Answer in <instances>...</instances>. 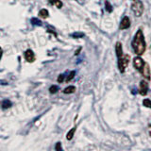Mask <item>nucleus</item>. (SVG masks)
<instances>
[{
  "label": "nucleus",
  "instance_id": "f257e3e1",
  "mask_svg": "<svg viewBox=\"0 0 151 151\" xmlns=\"http://www.w3.org/2000/svg\"><path fill=\"white\" fill-rule=\"evenodd\" d=\"M132 49H133L134 53L137 56H142L146 50V42L145 40V35L143 33V30L139 29L135 33L133 37V40L131 42Z\"/></svg>",
  "mask_w": 151,
  "mask_h": 151
},
{
  "label": "nucleus",
  "instance_id": "f03ea898",
  "mask_svg": "<svg viewBox=\"0 0 151 151\" xmlns=\"http://www.w3.org/2000/svg\"><path fill=\"white\" fill-rule=\"evenodd\" d=\"M131 11L136 17H141L144 13V4L141 0H131Z\"/></svg>",
  "mask_w": 151,
  "mask_h": 151
},
{
  "label": "nucleus",
  "instance_id": "7ed1b4c3",
  "mask_svg": "<svg viewBox=\"0 0 151 151\" xmlns=\"http://www.w3.org/2000/svg\"><path fill=\"white\" fill-rule=\"evenodd\" d=\"M130 56L129 54L123 55L121 58L118 59V68H119L120 73H125L127 65L129 63Z\"/></svg>",
  "mask_w": 151,
  "mask_h": 151
},
{
  "label": "nucleus",
  "instance_id": "20e7f679",
  "mask_svg": "<svg viewBox=\"0 0 151 151\" xmlns=\"http://www.w3.org/2000/svg\"><path fill=\"white\" fill-rule=\"evenodd\" d=\"M148 80H146V79H144V80H142V81L140 82V85H139V93L141 96H146L147 94V92H148Z\"/></svg>",
  "mask_w": 151,
  "mask_h": 151
},
{
  "label": "nucleus",
  "instance_id": "39448f33",
  "mask_svg": "<svg viewBox=\"0 0 151 151\" xmlns=\"http://www.w3.org/2000/svg\"><path fill=\"white\" fill-rule=\"evenodd\" d=\"M140 73L143 75V77H144V78L145 79H146V80H150V78H151V71H150V67H149V64L148 63H145V65H144V67L142 68V70L140 71Z\"/></svg>",
  "mask_w": 151,
  "mask_h": 151
},
{
  "label": "nucleus",
  "instance_id": "423d86ee",
  "mask_svg": "<svg viewBox=\"0 0 151 151\" xmlns=\"http://www.w3.org/2000/svg\"><path fill=\"white\" fill-rule=\"evenodd\" d=\"M145 63L144 61V60L141 58V56H137L133 59V66H134V68L136 70L139 71V72L142 70V68L144 67Z\"/></svg>",
  "mask_w": 151,
  "mask_h": 151
},
{
  "label": "nucleus",
  "instance_id": "0eeeda50",
  "mask_svg": "<svg viewBox=\"0 0 151 151\" xmlns=\"http://www.w3.org/2000/svg\"><path fill=\"white\" fill-rule=\"evenodd\" d=\"M130 27V19L129 16H124L123 19L120 22V25H119V29L120 30H124L129 28Z\"/></svg>",
  "mask_w": 151,
  "mask_h": 151
},
{
  "label": "nucleus",
  "instance_id": "6e6552de",
  "mask_svg": "<svg viewBox=\"0 0 151 151\" xmlns=\"http://www.w3.org/2000/svg\"><path fill=\"white\" fill-rule=\"evenodd\" d=\"M24 56H25V59H26V60L27 61V63H33V61H34L35 59H36L34 52H33L31 49H27V50H26V51H25V54H24Z\"/></svg>",
  "mask_w": 151,
  "mask_h": 151
},
{
  "label": "nucleus",
  "instance_id": "1a4fd4ad",
  "mask_svg": "<svg viewBox=\"0 0 151 151\" xmlns=\"http://www.w3.org/2000/svg\"><path fill=\"white\" fill-rule=\"evenodd\" d=\"M115 52H116V56L118 59L121 58V57L124 55L123 54V46L120 42H117L115 44Z\"/></svg>",
  "mask_w": 151,
  "mask_h": 151
},
{
  "label": "nucleus",
  "instance_id": "9d476101",
  "mask_svg": "<svg viewBox=\"0 0 151 151\" xmlns=\"http://www.w3.org/2000/svg\"><path fill=\"white\" fill-rule=\"evenodd\" d=\"M49 16V12H48V9H42L41 11L39 12V17L42 18V19H46V18H48Z\"/></svg>",
  "mask_w": 151,
  "mask_h": 151
},
{
  "label": "nucleus",
  "instance_id": "9b49d317",
  "mask_svg": "<svg viewBox=\"0 0 151 151\" xmlns=\"http://www.w3.org/2000/svg\"><path fill=\"white\" fill-rule=\"evenodd\" d=\"M76 130H77V127H74L73 129H71L67 132V134H66V139H67L68 141L72 140V139H73V137H74V134H75Z\"/></svg>",
  "mask_w": 151,
  "mask_h": 151
},
{
  "label": "nucleus",
  "instance_id": "f8f14e48",
  "mask_svg": "<svg viewBox=\"0 0 151 151\" xmlns=\"http://www.w3.org/2000/svg\"><path fill=\"white\" fill-rule=\"evenodd\" d=\"M12 106V103L11 100H9V99H5V100L2 101V109L3 110H6V109H9Z\"/></svg>",
  "mask_w": 151,
  "mask_h": 151
},
{
  "label": "nucleus",
  "instance_id": "ddd939ff",
  "mask_svg": "<svg viewBox=\"0 0 151 151\" xmlns=\"http://www.w3.org/2000/svg\"><path fill=\"white\" fill-rule=\"evenodd\" d=\"M49 4L50 5H55V6L58 9H61L63 6V2H61L60 0H49Z\"/></svg>",
  "mask_w": 151,
  "mask_h": 151
},
{
  "label": "nucleus",
  "instance_id": "4468645a",
  "mask_svg": "<svg viewBox=\"0 0 151 151\" xmlns=\"http://www.w3.org/2000/svg\"><path fill=\"white\" fill-rule=\"evenodd\" d=\"M63 93H66V94H69V93H74L76 92V87L73 86V85H71V86H68V87H66L64 90H63Z\"/></svg>",
  "mask_w": 151,
  "mask_h": 151
},
{
  "label": "nucleus",
  "instance_id": "2eb2a0df",
  "mask_svg": "<svg viewBox=\"0 0 151 151\" xmlns=\"http://www.w3.org/2000/svg\"><path fill=\"white\" fill-rule=\"evenodd\" d=\"M30 23L32 24L33 26H39V27H41V26H42V21L41 20H39L38 18H31V20H30Z\"/></svg>",
  "mask_w": 151,
  "mask_h": 151
},
{
  "label": "nucleus",
  "instance_id": "dca6fc26",
  "mask_svg": "<svg viewBox=\"0 0 151 151\" xmlns=\"http://www.w3.org/2000/svg\"><path fill=\"white\" fill-rule=\"evenodd\" d=\"M105 9H106V12H110V13L113 11V8L111 6V4L110 3V1H108V0L105 1Z\"/></svg>",
  "mask_w": 151,
  "mask_h": 151
},
{
  "label": "nucleus",
  "instance_id": "f3484780",
  "mask_svg": "<svg viewBox=\"0 0 151 151\" xmlns=\"http://www.w3.org/2000/svg\"><path fill=\"white\" fill-rule=\"evenodd\" d=\"M75 76H76V71H71L70 74L68 75V77L66 78L65 81H66V82H69V81H71V80H72V79L75 78Z\"/></svg>",
  "mask_w": 151,
  "mask_h": 151
},
{
  "label": "nucleus",
  "instance_id": "a211bd4d",
  "mask_svg": "<svg viewBox=\"0 0 151 151\" xmlns=\"http://www.w3.org/2000/svg\"><path fill=\"white\" fill-rule=\"evenodd\" d=\"M60 90L59 86H57V85H52V86L49 88V93H56Z\"/></svg>",
  "mask_w": 151,
  "mask_h": 151
},
{
  "label": "nucleus",
  "instance_id": "6ab92c4d",
  "mask_svg": "<svg viewBox=\"0 0 151 151\" xmlns=\"http://www.w3.org/2000/svg\"><path fill=\"white\" fill-rule=\"evenodd\" d=\"M71 36H72L73 38H76V39H78V38H83L85 36V34L82 32H75Z\"/></svg>",
  "mask_w": 151,
  "mask_h": 151
},
{
  "label": "nucleus",
  "instance_id": "aec40b11",
  "mask_svg": "<svg viewBox=\"0 0 151 151\" xmlns=\"http://www.w3.org/2000/svg\"><path fill=\"white\" fill-rule=\"evenodd\" d=\"M143 105L145 107H146V108L151 109V100H150V99H148V98L144 99V100H143Z\"/></svg>",
  "mask_w": 151,
  "mask_h": 151
},
{
  "label": "nucleus",
  "instance_id": "412c9836",
  "mask_svg": "<svg viewBox=\"0 0 151 151\" xmlns=\"http://www.w3.org/2000/svg\"><path fill=\"white\" fill-rule=\"evenodd\" d=\"M64 78H65V76H64V74H60L59 77H58V82L59 83H61V82H63V80H64Z\"/></svg>",
  "mask_w": 151,
  "mask_h": 151
},
{
  "label": "nucleus",
  "instance_id": "4be33fe9",
  "mask_svg": "<svg viewBox=\"0 0 151 151\" xmlns=\"http://www.w3.org/2000/svg\"><path fill=\"white\" fill-rule=\"evenodd\" d=\"M63 149V147H61V143L60 142H58V143L56 144V146H55V150H61Z\"/></svg>",
  "mask_w": 151,
  "mask_h": 151
},
{
  "label": "nucleus",
  "instance_id": "5701e85b",
  "mask_svg": "<svg viewBox=\"0 0 151 151\" xmlns=\"http://www.w3.org/2000/svg\"><path fill=\"white\" fill-rule=\"evenodd\" d=\"M80 51H81V47H79V48H78L77 51H76V52H75V55H78Z\"/></svg>",
  "mask_w": 151,
  "mask_h": 151
},
{
  "label": "nucleus",
  "instance_id": "b1692460",
  "mask_svg": "<svg viewBox=\"0 0 151 151\" xmlns=\"http://www.w3.org/2000/svg\"><path fill=\"white\" fill-rule=\"evenodd\" d=\"M149 136L151 137V131H149Z\"/></svg>",
  "mask_w": 151,
  "mask_h": 151
},
{
  "label": "nucleus",
  "instance_id": "393cba45",
  "mask_svg": "<svg viewBox=\"0 0 151 151\" xmlns=\"http://www.w3.org/2000/svg\"><path fill=\"white\" fill-rule=\"evenodd\" d=\"M149 127H151V123H150V124H149Z\"/></svg>",
  "mask_w": 151,
  "mask_h": 151
}]
</instances>
